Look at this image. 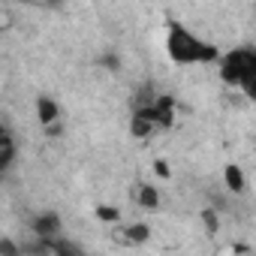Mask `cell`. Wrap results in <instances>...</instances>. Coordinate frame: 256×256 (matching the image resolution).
<instances>
[{
	"instance_id": "cell-1",
	"label": "cell",
	"mask_w": 256,
	"mask_h": 256,
	"mask_svg": "<svg viewBox=\"0 0 256 256\" xmlns=\"http://www.w3.org/2000/svg\"><path fill=\"white\" fill-rule=\"evenodd\" d=\"M163 48H166V58L172 60V66H178V70H187V66H217V60L223 54V48L217 42H211L208 36L196 34L181 18H169L166 22Z\"/></svg>"
},
{
	"instance_id": "cell-2",
	"label": "cell",
	"mask_w": 256,
	"mask_h": 256,
	"mask_svg": "<svg viewBox=\"0 0 256 256\" xmlns=\"http://www.w3.org/2000/svg\"><path fill=\"white\" fill-rule=\"evenodd\" d=\"M217 78L235 88L247 102H256V46L223 48L217 60Z\"/></svg>"
},
{
	"instance_id": "cell-3",
	"label": "cell",
	"mask_w": 256,
	"mask_h": 256,
	"mask_svg": "<svg viewBox=\"0 0 256 256\" xmlns=\"http://www.w3.org/2000/svg\"><path fill=\"white\" fill-rule=\"evenodd\" d=\"M178 114V102L172 94H154L145 102H139L130 114V136L133 139H151L154 133L172 130Z\"/></svg>"
},
{
	"instance_id": "cell-4",
	"label": "cell",
	"mask_w": 256,
	"mask_h": 256,
	"mask_svg": "<svg viewBox=\"0 0 256 256\" xmlns=\"http://www.w3.org/2000/svg\"><path fill=\"white\" fill-rule=\"evenodd\" d=\"M28 229L34 238H58V235H64V217L54 208H42V211L30 214Z\"/></svg>"
},
{
	"instance_id": "cell-5",
	"label": "cell",
	"mask_w": 256,
	"mask_h": 256,
	"mask_svg": "<svg viewBox=\"0 0 256 256\" xmlns=\"http://www.w3.org/2000/svg\"><path fill=\"white\" fill-rule=\"evenodd\" d=\"M34 112H36V120H40L42 130H52V126L64 124V108H60V102H58L52 94H36Z\"/></svg>"
},
{
	"instance_id": "cell-6",
	"label": "cell",
	"mask_w": 256,
	"mask_h": 256,
	"mask_svg": "<svg viewBox=\"0 0 256 256\" xmlns=\"http://www.w3.org/2000/svg\"><path fill=\"white\" fill-rule=\"evenodd\" d=\"M223 187L232 193V196H244L250 187H253V178L247 175V169L241 163H226L223 166Z\"/></svg>"
},
{
	"instance_id": "cell-7",
	"label": "cell",
	"mask_w": 256,
	"mask_h": 256,
	"mask_svg": "<svg viewBox=\"0 0 256 256\" xmlns=\"http://www.w3.org/2000/svg\"><path fill=\"white\" fill-rule=\"evenodd\" d=\"M18 160V142H16V133L10 130V124H4V130H0V175H10L12 166Z\"/></svg>"
},
{
	"instance_id": "cell-8",
	"label": "cell",
	"mask_w": 256,
	"mask_h": 256,
	"mask_svg": "<svg viewBox=\"0 0 256 256\" xmlns=\"http://www.w3.org/2000/svg\"><path fill=\"white\" fill-rule=\"evenodd\" d=\"M136 202H139V208H145V211H160L163 196H160L157 184H139V190H136Z\"/></svg>"
},
{
	"instance_id": "cell-9",
	"label": "cell",
	"mask_w": 256,
	"mask_h": 256,
	"mask_svg": "<svg viewBox=\"0 0 256 256\" xmlns=\"http://www.w3.org/2000/svg\"><path fill=\"white\" fill-rule=\"evenodd\" d=\"M120 232H124L126 241H133V244H142V241L151 238V226L148 223H126V226H120Z\"/></svg>"
},
{
	"instance_id": "cell-10",
	"label": "cell",
	"mask_w": 256,
	"mask_h": 256,
	"mask_svg": "<svg viewBox=\"0 0 256 256\" xmlns=\"http://www.w3.org/2000/svg\"><path fill=\"white\" fill-rule=\"evenodd\" d=\"M202 223H205V232L208 235H214V232H220V217H217V211L214 208H202Z\"/></svg>"
},
{
	"instance_id": "cell-11",
	"label": "cell",
	"mask_w": 256,
	"mask_h": 256,
	"mask_svg": "<svg viewBox=\"0 0 256 256\" xmlns=\"http://www.w3.org/2000/svg\"><path fill=\"white\" fill-rule=\"evenodd\" d=\"M96 217L106 220V223H120V211L112 208V205H96Z\"/></svg>"
},
{
	"instance_id": "cell-12",
	"label": "cell",
	"mask_w": 256,
	"mask_h": 256,
	"mask_svg": "<svg viewBox=\"0 0 256 256\" xmlns=\"http://www.w3.org/2000/svg\"><path fill=\"white\" fill-rule=\"evenodd\" d=\"M154 172H157L160 178H172V169H169L163 160H157V163H154Z\"/></svg>"
},
{
	"instance_id": "cell-13",
	"label": "cell",
	"mask_w": 256,
	"mask_h": 256,
	"mask_svg": "<svg viewBox=\"0 0 256 256\" xmlns=\"http://www.w3.org/2000/svg\"><path fill=\"white\" fill-rule=\"evenodd\" d=\"M46 6H48V10H60V6H64V0H46Z\"/></svg>"
},
{
	"instance_id": "cell-14",
	"label": "cell",
	"mask_w": 256,
	"mask_h": 256,
	"mask_svg": "<svg viewBox=\"0 0 256 256\" xmlns=\"http://www.w3.org/2000/svg\"><path fill=\"white\" fill-rule=\"evenodd\" d=\"M250 178H253V190H256V166H253V175Z\"/></svg>"
}]
</instances>
